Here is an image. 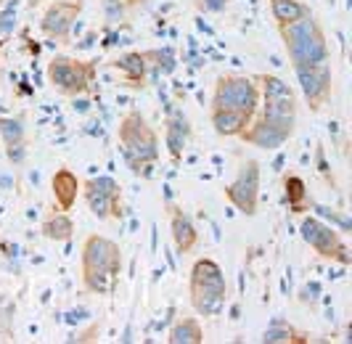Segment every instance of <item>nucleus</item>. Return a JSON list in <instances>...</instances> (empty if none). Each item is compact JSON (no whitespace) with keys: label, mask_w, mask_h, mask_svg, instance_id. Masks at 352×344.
<instances>
[{"label":"nucleus","mask_w":352,"mask_h":344,"mask_svg":"<svg viewBox=\"0 0 352 344\" xmlns=\"http://www.w3.org/2000/svg\"><path fill=\"white\" fill-rule=\"evenodd\" d=\"M80 262H82V286L90 294L106 297L114 292L117 278L122 273V249L117 241L90 233L82 244Z\"/></svg>","instance_id":"nucleus-1"},{"label":"nucleus","mask_w":352,"mask_h":344,"mask_svg":"<svg viewBox=\"0 0 352 344\" xmlns=\"http://www.w3.org/2000/svg\"><path fill=\"white\" fill-rule=\"evenodd\" d=\"M278 32H281L283 48L289 53V61L294 69L318 67L329 61V40L313 14L300 21H292L286 27H278Z\"/></svg>","instance_id":"nucleus-2"},{"label":"nucleus","mask_w":352,"mask_h":344,"mask_svg":"<svg viewBox=\"0 0 352 344\" xmlns=\"http://www.w3.org/2000/svg\"><path fill=\"white\" fill-rule=\"evenodd\" d=\"M188 294H191V308L204 315L214 318L226 310L228 299V286H226V275L223 268L210 257H201L191 268V281H188Z\"/></svg>","instance_id":"nucleus-3"},{"label":"nucleus","mask_w":352,"mask_h":344,"mask_svg":"<svg viewBox=\"0 0 352 344\" xmlns=\"http://www.w3.org/2000/svg\"><path fill=\"white\" fill-rule=\"evenodd\" d=\"M117 136H120V149H122L124 162L130 164V170L135 175H141L143 167L154 164L159 159V136L154 133V127L146 122L141 111H127L122 122H120V133Z\"/></svg>","instance_id":"nucleus-4"},{"label":"nucleus","mask_w":352,"mask_h":344,"mask_svg":"<svg viewBox=\"0 0 352 344\" xmlns=\"http://www.w3.org/2000/svg\"><path fill=\"white\" fill-rule=\"evenodd\" d=\"M212 109H230V111L257 114V109H260V85L249 74H223L214 83Z\"/></svg>","instance_id":"nucleus-5"},{"label":"nucleus","mask_w":352,"mask_h":344,"mask_svg":"<svg viewBox=\"0 0 352 344\" xmlns=\"http://www.w3.org/2000/svg\"><path fill=\"white\" fill-rule=\"evenodd\" d=\"M45 74H48V83L56 93H61L67 98H77V96L88 93L93 85L96 64L72 58V56H53Z\"/></svg>","instance_id":"nucleus-6"},{"label":"nucleus","mask_w":352,"mask_h":344,"mask_svg":"<svg viewBox=\"0 0 352 344\" xmlns=\"http://www.w3.org/2000/svg\"><path fill=\"white\" fill-rule=\"evenodd\" d=\"M260 80V98H263V117L276 122H286V125H297V93L289 87V83H283L276 74H260L254 77Z\"/></svg>","instance_id":"nucleus-7"},{"label":"nucleus","mask_w":352,"mask_h":344,"mask_svg":"<svg viewBox=\"0 0 352 344\" xmlns=\"http://www.w3.org/2000/svg\"><path fill=\"white\" fill-rule=\"evenodd\" d=\"M80 193L85 196L88 209L98 220H120L122 217V189L114 178L101 175V178H90L80 186Z\"/></svg>","instance_id":"nucleus-8"},{"label":"nucleus","mask_w":352,"mask_h":344,"mask_svg":"<svg viewBox=\"0 0 352 344\" xmlns=\"http://www.w3.org/2000/svg\"><path fill=\"white\" fill-rule=\"evenodd\" d=\"M302 239L307 241L313 249L318 252V257L331 259V262H339V265H350L352 255L347 249V244L342 241V236L336 233V228L326 225L318 217H305L300 225Z\"/></svg>","instance_id":"nucleus-9"},{"label":"nucleus","mask_w":352,"mask_h":344,"mask_svg":"<svg viewBox=\"0 0 352 344\" xmlns=\"http://www.w3.org/2000/svg\"><path fill=\"white\" fill-rule=\"evenodd\" d=\"M226 199L241 215H247V217L257 215V204H260V164L254 159H247L239 167V175L226 186Z\"/></svg>","instance_id":"nucleus-10"},{"label":"nucleus","mask_w":352,"mask_h":344,"mask_svg":"<svg viewBox=\"0 0 352 344\" xmlns=\"http://www.w3.org/2000/svg\"><path fill=\"white\" fill-rule=\"evenodd\" d=\"M294 130H297V125H286V122H276L263 117V114H254L239 138L254 149L273 151V149H281L283 143L294 136Z\"/></svg>","instance_id":"nucleus-11"},{"label":"nucleus","mask_w":352,"mask_h":344,"mask_svg":"<svg viewBox=\"0 0 352 344\" xmlns=\"http://www.w3.org/2000/svg\"><path fill=\"white\" fill-rule=\"evenodd\" d=\"M297 72V80H300L302 96L310 106V111L318 114L326 103L331 101V90H334V83H331V69H329V61L326 64H318V67H302L294 69Z\"/></svg>","instance_id":"nucleus-12"},{"label":"nucleus","mask_w":352,"mask_h":344,"mask_svg":"<svg viewBox=\"0 0 352 344\" xmlns=\"http://www.w3.org/2000/svg\"><path fill=\"white\" fill-rule=\"evenodd\" d=\"M85 8V0H53L40 19V30L51 40H67L74 21Z\"/></svg>","instance_id":"nucleus-13"},{"label":"nucleus","mask_w":352,"mask_h":344,"mask_svg":"<svg viewBox=\"0 0 352 344\" xmlns=\"http://www.w3.org/2000/svg\"><path fill=\"white\" fill-rule=\"evenodd\" d=\"M191 140V122L183 114V109H173L167 111V125H164V146L173 156V162L183 159V149Z\"/></svg>","instance_id":"nucleus-14"},{"label":"nucleus","mask_w":352,"mask_h":344,"mask_svg":"<svg viewBox=\"0 0 352 344\" xmlns=\"http://www.w3.org/2000/svg\"><path fill=\"white\" fill-rule=\"evenodd\" d=\"M170 233L175 241L177 255H191L199 246V230H196L194 220L180 209V206H170Z\"/></svg>","instance_id":"nucleus-15"},{"label":"nucleus","mask_w":352,"mask_h":344,"mask_svg":"<svg viewBox=\"0 0 352 344\" xmlns=\"http://www.w3.org/2000/svg\"><path fill=\"white\" fill-rule=\"evenodd\" d=\"M111 69H117L124 77V83L130 87H143L146 85V74H148V61L146 53H122L111 61Z\"/></svg>","instance_id":"nucleus-16"},{"label":"nucleus","mask_w":352,"mask_h":344,"mask_svg":"<svg viewBox=\"0 0 352 344\" xmlns=\"http://www.w3.org/2000/svg\"><path fill=\"white\" fill-rule=\"evenodd\" d=\"M53 186V199H56V206L61 209V212H67V209H72L74 206V202H77V196H80V180H77V175L72 170H67V167H61V170H56V175H53L51 180Z\"/></svg>","instance_id":"nucleus-17"},{"label":"nucleus","mask_w":352,"mask_h":344,"mask_svg":"<svg viewBox=\"0 0 352 344\" xmlns=\"http://www.w3.org/2000/svg\"><path fill=\"white\" fill-rule=\"evenodd\" d=\"M254 114H244V111H230V109H212L210 122L212 130L220 138H239L241 130L252 122Z\"/></svg>","instance_id":"nucleus-18"},{"label":"nucleus","mask_w":352,"mask_h":344,"mask_svg":"<svg viewBox=\"0 0 352 344\" xmlns=\"http://www.w3.org/2000/svg\"><path fill=\"white\" fill-rule=\"evenodd\" d=\"M0 136H3V143H6L8 159L21 162L24 159V125H21V120L0 117Z\"/></svg>","instance_id":"nucleus-19"},{"label":"nucleus","mask_w":352,"mask_h":344,"mask_svg":"<svg viewBox=\"0 0 352 344\" xmlns=\"http://www.w3.org/2000/svg\"><path fill=\"white\" fill-rule=\"evenodd\" d=\"M167 342L170 344H201L204 342V331H201V323L191 318V315H186V318H180L175 326L170 328V334H167Z\"/></svg>","instance_id":"nucleus-20"},{"label":"nucleus","mask_w":352,"mask_h":344,"mask_svg":"<svg viewBox=\"0 0 352 344\" xmlns=\"http://www.w3.org/2000/svg\"><path fill=\"white\" fill-rule=\"evenodd\" d=\"M270 11H273V19L278 27L310 17V6H305L302 0H270Z\"/></svg>","instance_id":"nucleus-21"},{"label":"nucleus","mask_w":352,"mask_h":344,"mask_svg":"<svg viewBox=\"0 0 352 344\" xmlns=\"http://www.w3.org/2000/svg\"><path fill=\"white\" fill-rule=\"evenodd\" d=\"M43 236L48 241H56V244H61V241H69L74 236V220H72L67 212H56L51 215L45 223H43Z\"/></svg>","instance_id":"nucleus-22"},{"label":"nucleus","mask_w":352,"mask_h":344,"mask_svg":"<svg viewBox=\"0 0 352 344\" xmlns=\"http://www.w3.org/2000/svg\"><path fill=\"white\" fill-rule=\"evenodd\" d=\"M283 189H286V202L292 206V212H302V204L307 202V186L300 175H286L283 180Z\"/></svg>","instance_id":"nucleus-23"},{"label":"nucleus","mask_w":352,"mask_h":344,"mask_svg":"<svg viewBox=\"0 0 352 344\" xmlns=\"http://www.w3.org/2000/svg\"><path fill=\"white\" fill-rule=\"evenodd\" d=\"M263 342H307L305 339V334H300L297 328L292 326H270L267 331L263 334Z\"/></svg>","instance_id":"nucleus-24"},{"label":"nucleus","mask_w":352,"mask_h":344,"mask_svg":"<svg viewBox=\"0 0 352 344\" xmlns=\"http://www.w3.org/2000/svg\"><path fill=\"white\" fill-rule=\"evenodd\" d=\"M316 212L318 215H320V217H329V220H331V223H336L339 225V228H342V230H350L352 225H350V220H347V217H342V215H336V212H331V209H329V206H320V204H316Z\"/></svg>","instance_id":"nucleus-25"},{"label":"nucleus","mask_w":352,"mask_h":344,"mask_svg":"<svg viewBox=\"0 0 352 344\" xmlns=\"http://www.w3.org/2000/svg\"><path fill=\"white\" fill-rule=\"evenodd\" d=\"M104 11L111 21H117V19H122L127 14V8H124L120 0H104Z\"/></svg>","instance_id":"nucleus-26"},{"label":"nucleus","mask_w":352,"mask_h":344,"mask_svg":"<svg viewBox=\"0 0 352 344\" xmlns=\"http://www.w3.org/2000/svg\"><path fill=\"white\" fill-rule=\"evenodd\" d=\"M226 6H228V0H199V8L201 11H212V14L226 11Z\"/></svg>","instance_id":"nucleus-27"},{"label":"nucleus","mask_w":352,"mask_h":344,"mask_svg":"<svg viewBox=\"0 0 352 344\" xmlns=\"http://www.w3.org/2000/svg\"><path fill=\"white\" fill-rule=\"evenodd\" d=\"M14 24H16V17H14V11H6V14H0V30H3V32H11V30H14Z\"/></svg>","instance_id":"nucleus-28"},{"label":"nucleus","mask_w":352,"mask_h":344,"mask_svg":"<svg viewBox=\"0 0 352 344\" xmlns=\"http://www.w3.org/2000/svg\"><path fill=\"white\" fill-rule=\"evenodd\" d=\"M127 11H135V8H141V6H146L148 0H120Z\"/></svg>","instance_id":"nucleus-29"},{"label":"nucleus","mask_w":352,"mask_h":344,"mask_svg":"<svg viewBox=\"0 0 352 344\" xmlns=\"http://www.w3.org/2000/svg\"><path fill=\"white\" fill-rule=\"evenodd\" d=\"M0 64H3V40H0Z\"/></svg>","instance_id":"nucleus-30"}]
</instances>
